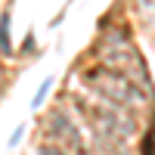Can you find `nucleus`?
<instances>
[{"label": "nucleus", "mask_w": 155, "mask_h": 155, "mask_svg": "<svg viewBox=\"0 0 155 155\" xmlns=\"http://www.w3.org/2000/svg\"><path fill=\"white\" fill-rule=\"evenodd\" d=\"M12 44H9V12L0 16V53H9Z\"/></svg>", "instance_id": "nucleus-1"}, {"label": "nucleus", "mask_w": 155, "mask_h": 155, "mask_svg": "<svg viewBox=\"0 0 155 155\" xmlns=\"http://www.w3.org/2000/svg\"><path fill=\"white\" fill-rule=\"evenodd\" d=\"M50 84H53V81H44V84H41V93L34 96V106H41V102H44V96H47V90H50Z\"/></svg>", "instance_id": "nucleus-2"}]
</instances>
